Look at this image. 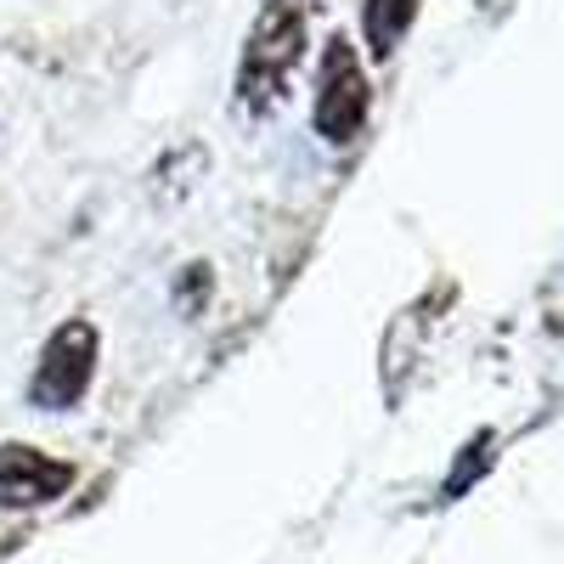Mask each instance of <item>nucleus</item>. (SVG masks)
Returning a JSON list of instances; mask_svg holds the SVG:
<instances>
[{
    "label": "nucleus",
    "mask_w": 564,
    "mask_h": 564,
    "mask_svg": "<svg viewBox=\"0 0 564 564\" xmlns=\"http://www.w3.org/2000/svg\"><path fill=\"white\" fill-rule=\"evenodd\" d=\"M305 40H311V0H260L238 52V79H231V102L243 119H265L289 102L294 74L305 63Z\"/></svg>",
    "instance_id": "1"
},
{
    "label": "nucleus",
    "mask_w": 564,
    "mask_h": 564,
    "mask_svg": "<svg viewBox=\"0 0 564 564\" xmlns=\"http://www.w3.org/2000/svg\"><path fill=\"white\" fill-rule=\"evenodd\" d=\"M372 119V79L361 63V45L350 34H327L316 63V97H311V130L327 148H356Z\"/></svg>",
    "instance_id": "2"
},
{
    "label": "nucleus",
    "mask_w": 564,
    "mask_h": 564,
    "mask_svg": "<svg viewBox=\"0 0 564 564\" xmlns=\"http://www.w3.org/2000/svg\"><path fill=\"white\" fill-rule=\"evenodd\" d=\"M102 361V327L90 316H68L52 327V339L40 345V361L29 372V406L34 412H74L90 384H97Z\"/></svg>",
    "instance_id": "3"
},
{
    "label": "nucleus",
    "mask_w": 564,
    "mask_h": 564,
    "mask_svg": "<svg viewBox=\"0 0 564 564\" xmlns=\"http://www.w3.org/2000/svg\"><path fill=\"white\" fill-rule=\"evenodd\" d=\"M74 480H79L74 463L40 452L29 441H7V446H0V508H45V502L68 497Z\"/></svg>",
    "instance_id": "4"
},
{
    "label": "nucleus",
    "mask_w": 564,
    "mask_h": 564,
    "mask_svg": "<svg viewBox=\"0 0 564 564\" xmlns=\"http://www.w3.org/2000/svg\"><path fill=\"white\" fill-rule=\"evenodd\" d=\"M417 18V0H361V34H367V52L390 63L401 52V40Z\"/></svg>",
    "instance_id": "5"
},
{
    "label": "nucleus",
    "mask_w": 564,
    "mask_h": 564,
    "mask_svg": "<svg viewBox=\"0 0 564 564\" xmlns=\"http://www.w3.org/2000/svg\"><path fill=\"white\" fill-rule=\"evenodd\" d=\"M209 294H215V271H209L204 260L186 265V271L175 276V311H181V316H204Z\"/></svg>",
    "instance_id": "6"
}]
</instances>
